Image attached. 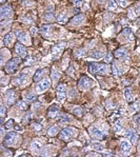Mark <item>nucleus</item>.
<instances>
[{"instance_id":"nucleus-48","label":"nucleus","mask_w":140,"mask_h":157,"mask_svg":"<svg viewBox=\"0 0 140 157\" xmlns=\"http://www.w3.org/2000/svg\"><path fill=\"white\" fill-rule=\"evenodd\" d=\"M81 2H82V0H74V3L76 4V5H80Z\"/></svg>"},{"instance_id":"nucleus-13","label":"nucleus","mask_w":140,"mask_h":157,"mask_svg":"<svg viewBox=\"0 0 140 157\" xmlns=\"http://www.w3.org/2000/svg\"><path fill=\"white\" fill-rule=\"evenodd\" d=\"M84 15L83 14H79V15H76L75 17H73V19L71 20V26H80L82 23L84 22Z\"/></svg>"},{"instance_id":"nucleus-41","label":"nucleus","mask_w":140,"mask_h":157,"mask_svg":"<svg viewBox=\"0 0 140 157\" xmlns=\"http://www.w3.org/2000/svg\"><path fill=\"white\" fill-rule=\"evenodd\" d=\"M75 54H76V56L80 57V56H84L85 52H84V50H79V51H77V52L75 53Z\"/></svg>"},{"instance_id":"nucleus-8","label":"nucleus","mask_w":140,"mask_h":157,"mask_svg":"<svg viewBox=\"0 0 140 157\" xmlns=\"http://www.w3.org/2000/svg\"><path fill=\"white\" fill-rule=\"evenodd\" d=\"M50 86H51V81L48 79H44L36 86V91L38 93H42V92L48 90Z\"/></svg>"},{"instance_id":"nucleus-4","label":"nucleus","mask_w":140,"mask_h":157,"mask_svg":"<svg viewBox=\"0 0 140 157\" xmlns=\"http://www.w3.org/2000/svg\"><path fill=\"white\" fill-rule=\"evenodd\" d=\"M93 84H94L93 80H91L88 76H83V77H81V79L79 80V82H78V86H79V89L82 90V91L88 90L91 86H93Z\"/></svg>"},{"instance_id":"nucleus-27","label":"nucleus","mask_w":140,"mask_h":157,"mask_svg":"<svg viewBox=\"0 0 140 157\" xmlns=\"http://www.w3.org/2000/svg\"><path fill=\"white\" fill-rule=\"evenodd\" d=\"M59 124H65V122H70L71 118L65 114H62V115H59Z\"/></svg>"},{"instance_id":"nucleus-6","label":"nucleus","mask_w":140,"mask_h":157,"mask_svg":"<svg viewBox=\"0 0 140 157\" xmlns=\"http://www.w3.org/2000/svg\"><path fill=\"white\" fill-rule=\"evenodd\" d=\"M66 97V86L64 84H59L57 86V100L61 102Z\"/></svg>"},{"instance_id":"nucleus-43","label":"nucleus","mask_w":140,"mask_h":157,"mask_svg":"<svg viewBox=\"0 0 140 157\" xmlns=\"http://www.w3.org/2000/svg\"><path fill=\"white\" fill-rule=\"evenodd\" d=\"M117 1H118V4L121 5V7H126V4H128L126 0H117Z\"/></svg>"},{"instance_id":"nucleus-49","label":"nucleus","mask_w":140,"mask_h":157,"mask_svg":"<svg viewBox=\"0 0 140 157\" xmlns=\"http://www.w3.org/2000/svg\"><path fill=\"white\" fill-rule=\"evenodd\" d=\"M36 32H37V29H36V27H32V29H31V33L36 34Z\"/></svg>"},{"instance_id":"nucleus-42","label":"nucleus","mask_w":140,"mask_h":157,"mask_svg":"<svg viewBox=\"0 0 140 157\" xmlns=\"http://www.w3.org/2000/svg\"><path fill=\"white\" fill-rule=\"evenodd\" d=\"M134 122L136 124H138V126H140V114H138V115H136L134 117Z\"/></svg>"},{"instance_id":"nucleus-12","label":"nucleus","mask_w":140,"mask_h":157,"mask_svg":"<svg viewBox=\"0 0 140 157\" xmlns=\"http://www.w3.org/2000/svg\"><path fill=\"white\" fill-rule=\"evenodd\" d=\"M115 56L119 58V59H122V60H129L130 59V56H129V53L128 51L124 49H119L115 52Z\"/></svg>"},{"instance_id":"nucleus-40","label":"nucleus","mask_w":140,"mask_h":157,"mask_svg":"<svg viewBox=\"0 0 140 157\" xmlns=\"http://www.w3.org/2000/svg\"><path fill=\"white\" fill-rule=\"evenodd\" d=\"M112 60H113V55L111 53H109L105 57V62H112Z\"/></svg>"},{"instance_id":"nucleus-3","label":"nucleus","mask_w":140,"mask_h":157,"mask_svg":"<svg viewBox=\"0 0 140 157\" xmlns=\"http://www.w3.org/2000/svg\"><path fill=\"white\" fill-rule=\"evenodd\" d=\"M18 139V134L16 132H9L5 137H4V140H3V143L7 147L9 146H14L16 141Z\"/></svg>"},{"instance_id":"nucleus-11","label":"nucleus","mask_w":140,"mask_h":157,"mask_svg":"<svg viewBox=\"0 0 140 157\" xmlns=\"http://www.w3.org/2000/svg\"><path fill=\"white\" fill-rule=\"evenodd\" d=\"M125 136L128 137V138L131 140V142L132 143H137V141H138V135H137V133L135 132V130H133V129H130V130H128L126 131V134H125Z\"/></svg>"},{"instance_id":"nucleus-35","label":"nucleus","mask_w":140,"mask_h":157,"mask_svg":"<svg viewBox=\"0 0 140 157\" xmlns=\"http://www.w3.org/2000/svg\"><path fill=\"white\" fill-rule=\"evenodd\" d=\"M51 76H52V78H53V80H54V81H57V80L59 79V77H60V74H59V73H57L55 70H53V71H52Z\"/></svg>"},{"instance_id":"nucleus-7","label":"nucleus","mask_w":140,"mask_h":157,"mask_svg":"<svg viewBox=\"0 0 140 157\" xmlns=\"http://www.w3.org/2000/svg\"><path fill=\"white\" fill-rule=\"evenodd\" d=\"M88 131H90V134L92 135L93 137H95V138H97V139L105 138V134H104L100 129H98V128L92 127V128H90Z\"/></svg>"},{"instance_id":"nucleus-16","label":"nucleus","mask_w":140,"mask_h":157,"mask_svg":"<svg viewBox=\"0 0 140 157\" xmlns=\"http://www.w3.org/2000/svg\"><path fill=\"white\" fill-rule=\"evenodd\" d=\"M58 112H59V108L58 105H53L51 108L48 109V117H51V118H55L56 116L58 115Z\"/></svg>"},{"instance_id":"nucleus-30","label":"nucleus","mask_w":140,"mask_h":157,"mask_svg":"<svg viewBox=\"0 0 140 157\" xmlns=\"http://www.w3.org/2000/svg\"><path fill=\"white\" fill-rule=\"evenodd\" d=\"M57 133H58V127L57 126H53L48 129V135L50 136H55V135H57Z\"/></svg>"},{"instance_id":"nucleus-23","label":"nucleus","mask_w":140,"mask_h":157,"mask_svg":"<svg viewBox=\"0 0 140 157\" xmlns=\"http://www.w3.org/2000/svg\"><path fill=\"white\" fill-rule=\"evenodd\" d=\"M104 56H105V54L102 51H96V52L92 53V55H91V57H92L93 59H96V60L102 59V58H104Z\"/></svg>"},{"instance_id":"nucleus-28","label":"nucleus","mask_w":140,"mask_h":157,"mask_svg":"<svg viewBox=\"0 0 140 157\" xmlns=\"http://www.w3.org/2000/svg\"><path fill=\"white\" fill-rule=\"evenodd\" d=\"M41 146H42V143H41V140H39V139H35L33 141V143H32V150H39L41 148Z\"/></svg>"},{"instance_id":"nucleus-32","label":"nucleus","mask_w":140,"mask_h":157,"mask_svg":"<svg viewBox=\"0 0 140 157\" xmlns=\"http://www.w3.org/2000/svg\"><path fill=\"white\" fill-rule=\"evenodd\" d=\"M73 112H74V114H76L77 116H82L83 115V113H84V109L80 108V107H77V108H74Z\"/></svg>"},{"instance_id":"nucleus-2","label":"nucleus","mask_w":140,"mask_h":157,"mask_svg":"<svg viewBox=\"0 0 140 157\" xmlns=\"http://www.w3.org/2000/svg\"><path fill=\"white\" fill-rule=\"evenodd\" d=\"M107 71V64L99 63H90L88 64V72L92 75L95 74H105Z\"/></svg>"},{"instance_id":"nucleus-24","label":"nucleus","mask_w":140,"mask_h":157,"mask_svg":"<svg viewBox=\"0 0 140 157\" xmlns=\"http://www.w3.org/2000/svg\"><path fill=\"white\" fill-rule=\"evenodd\" d=\"M44 20L48 21V22H52L54 20V13H53V10H48V12L44 14Z\"/></svg>"},{"instance_id":"nucleus-17","label":"nucleus","mask_w":140,"mask_h":157,"mask_svg":"<svg viewBox=\"0 0 140 157\" xmlns=\"http://www.w3.org/2000/svg\"><path fill=\"white\" fill-rule=\"evenodd\" d=\"M120 148H121L122 152L125 154V153H129L130 151H131L132 146H131V143L128 140H121V142H120Z\"/></svg>"},{"instance_id":"nucleus-45","label":"nucleus","mask_w":140,"mask_h":157,"mask_svg":"<svg viewBox=\"0 0 140 157\" xmlns=\"http://www.w3.org/2000/svg\"><path fill=\"white\" fill-rule=\"evenodd\" d=\"M5 126H7V129H10V128H13V120L10 119V120H9V121L7 122V124H5Z\"/></svg>"},{"instance_id":"nucleus-5","label":"nucleus","mask_w":140,"mask_h":157,"mask_svg":"<svg viewBox=\"0 0 140 157\" xmlns=\"http://www.w3.org/2000/svg\"><path fill=\"white\" fill-rule=\"evenodd\" d=\"M20 63V59L19 58H13V59L9 60L5 64V71L7 73H12V72H14L16 70V67H18V64Z\"/></svg>"},{"instance_id":"nucleus-25","label":"nucleus","mask_w":140,"mask_h":157,"mask_svg":"<svg viewBox=\"0 0 140 157\" xmlns=\"http://www.w3.org/2000/svg\"><path fill=\"white\" fill-rule=\"evenodd\" d=\"M112 71H113V74L116 75V76H120L122 74V71L120 70V67H118V64L116 62L113 63V67H112Z\"/></svg>"},{"instance_id":"nucleus-20","label":"nucleus","mask_w":140,"mask_h":157,"mask_svg":"<svg viewBox=\"0 0 140 157\" xmlns=\"http://www.w3.org/2000/svg\"><path fill=\"white\" fill-rule=\"evenodd\" d=\"M124 97L128 102H133L134 101V97H133L132 89L131 88H126L124 90Z\"/></svg>"},{"instance_id":"nucleus-22","label":"nucleus","mask_w":140,"mask_h":157,"mask_svg":"<svg viewBox=\"0 0 140 157\" xmlns=\"http://www.w3.org/2000/svg\"><path fill=\"white\" fill-rule=\"evenodd\" d=\"M52 26H42V27H41V33L43 34V36H45V37H48V36H50L52 34Z\"/></svg>"},{"instance_id":"nucleus-31","label":"nucleus","mask_w":140,"mask_h":157,"mask_svg":"<svg viewBox=\"0 0 140 157\" xmlns=\"http://www.w3.org/2000/svg\"><path fill=\"white\" fill-rule=\"evenodd\" d=\"M24 99L26 101H29V102H32L36 99V95L35 94H29V93H26L24 94Z\"/></svg>"},{"instance_id":"nucleus-15","label":"nucleus","mask_w":140,"mask_h":157,"mask_svg":"<svg viewBox=\"0 0 140 157\" xmlns=\"http://www.w3.org/2000/svg\"><path fill=\"white\" fill-rule=\"evenodd\" d=\"M27 81H29V78H27L26 75H20L16 79H14L13 83L14 84H18V86H22V84H26Z\"/></svg>"},{"instance_id":"nucleus-29","label":"nucleus","mask_w":140,"mask_h":157,"mask_svg":"<svg viewBox=\"0 0 140 157\" xmlns=\"http://www.w3.org/2000/svg\"><path fill=\"white\" fill-rule=\"evenodd\" d=\"M107 8L110 11H115L116 10V2H115V0H107Z\"/></svg>"},{"instance_id":"nucleus-14","label":"nucleus","mask_w":140,"mask_h":157,"mask_svg":"<svg viewBox=\"0 0 140 157\" xmlns=\"http://www.w3.org/2000/svg\"><path fill=\"white\" fill-rule=\"evenodd\" d=\"M15 52H16V54H18L20 57H22V58L26 57V55H27L26 48L20 44V43H17V44L15 45Z\"/></svg>"},{"instance_id":"nucleus-36","label":"nucleus","mask_w":140,"mask_h":157,"mask_svg":"<svg viewBox=\"0 0 140 157\" xmlns=\"http://www.w3.org/2000/svg\"><path fill=\"white\" fill-rule=\"evenodd\" d=\"M67 20V18H66V14L65 13H62L61 15L58 17V22H61V23H64Z\"/></svg>"},{"instance_id":"nucleus-50","label":"nucleus","mask_w":140,"mask_h":157,"mask_svg":"<svg viewBox=\"0 0 140 157\" xmlns=\"http://www.w3.org/2000/svg\"><path fill=\"white\" fill-rule=\"evenodd\" d=\"M138 24H139V26H140V19H139V20H138Z\"/></svg>"},{"instance_id":"nucleus-38","label":"nucleus","mask_w":140,"mask_h":157,"mask_svg":"<svg viewBox=\"0 0 140 157\" xmlns=\"http://www.w3.org/2000/svg\"><path fill=\"white\" fill-rule=\"evenodd\" d=\"M121 129H122V127H121V122L118 120L117 122L115 124V131L116 132H120L121 131Z\"/></svg>"},{"instance_id":"nucleus-26","label":"nucleus","mask_w":140,"mask_h":157,"mask_svg":"<svg viewBox=\"0 0 140 157\" xmlns=\"http://www.w3.org/2000/svg\"><path fill=\"white\" fill-rule=\"evenodd\" d=\"M44 72H45L44 69H39V70H37L35 75H34V81H38V80L41 78V76H42V74H43Z\"/></svg>"},{"instance_id":"nucleus-37","label":"nucleus","mask_w":140,"mask_h":157,"mask_svg":"<svg viewBox=\"0 0 140 157\" xmlns=\"http://www.w3.org/2000/svg\"><path fill=\"white\" fill-rule=\"evenodd\" d=\"M136 15H137V13H136V11H135V9L134 8L130 9L129 10V17L130 18H135Z\"/></svg>"},{"instance_id":"nucleus-44","label":"nucleus","mask_w":140,"mask_h":157,"mask_svg":"<svg viewBox=\"0 0 140 157\" xmlns=\"http://www.w3.org/2000/svg\"><path fill=\"white\" fill-rule=\"evenodd\" d=\"M4 115H5V108H4V105H1V118H2V121H3Z\"/></svg>"},{"instance_id":"nucleus-21","label":"nucleus","mask_w":140,"mask_h":157,"mask_svg":"<svg viewBox=\"0 0 140 157\" xmlns=\"http://www.w3.org/2000/svg\"><path fill=\"white\" fill-rule=\"evenodd\" d=\"M14 40V34L13 33H7L5 36H4V39H3V42H4V45H10L13 42Z\"/></svg>"},{"instance_id":"nucleus-47","label":"nucleus","mask_w":140,"mask_h":157,"mask_svg":"<svg viewBox=\"0 0 140 157\" xmlns=\"http://www.w3.org/2000/svg\"><path fill=\"white\" fill-rule=\"evenodd\" d=\"M40 105H41L40 103H38V102H37V103H35V105H34L33 107H32V110H33V111H34V110H36L37 108H39Z\"/></svg>"},{"instance_id":"nucleus-19","label":"nucleus","mask_w":140,"mask_h":157,"mask_svg":"<svg viewBox=\"0 0 140 157\" xmlns=\"http://www.w3.org/2000/svg\"><path fill=\"white\" fill-rule=\"evenodd\" d=\"M63 48H64V43H58V44H56L54 48H53V56H58L60 53L62 52Z\"/></svg>"},{"instance_id":"nucleus-39","label":"nucleus","mask_w":140,"mask_h":157,"mask_svg":"<svg viewBox=\"0 0 140 157\" xmlns=\"http://www.w3.org/2000/svg\"><path fill=\"white\" fill-rule=\"evenodd\" d=\"M33 128H34V130L35 131H40L41 129H42V127H41V124H37V122H34L33 124Z\"/></svg>"},{"instance_id":"nucleus-33","label":"nucleus","mask_w":140,"mask_h":157,"mask_svg":"<svg viewBox=\"0 0 140 157\" xmlns=\"http://www.w3.org/2000/svg\"><path fill=\"white\" fill-rule=\"evenodd\" d=\"M17 108L19 110H21V111H26V108H27V105H26V101H18L17 102Z\"/></svg>"},{"instance_id":"nucleus-46","label":"nucleus","mask_w":140,"mask_h":157,"mask_svg":"<svg viewBox=\"0 0 140 157\" xmlns=\"http://www.w3.org/2000/svg\"><path fill=\"white\" fill-rule=\"evenodd\" d=\"M135 11H136L137 14H140V3H137L135 5Z\"/></svg>"},{"instance_id":"nucleus-34","label":"nucleus","mask_w":140,"mask_h":157,"mask_svg":"<svg viewBox=\"0 0 140 157\" xmlns=\"http://www.w3.org/2000/svg\"><path fill=\"white\" fill-rule=\"evenodd\" d=\"M92 147L96 151H99V152L103 151V147L101 146V143H99V142H92Z\"/></svg>"},{"instance_id":"nucleus-10","label":"nucleus","mask_w":140,"mask_h":157,"mask_svg":"<svg viewBox=\"0 0 140 157\" xmlns=\"http://www.w3.org/2000/svg\"><path fill=\"white\" fill-rule=\"evenodd\" d=\"M16 101V93L14 90H9L5 94V102L7 105H12Z\"/></svg>"},{"instance_id":"nucleus-1","label":"nucleus","mask_w":140,"mask_h":157,"mask_svg":"<svg viewBox=\"0 0 140 157\" xmlns=\"http://www.w3.org/2000/svg\"><path fill=\"white\" fill-rule=\"evenodd\" d=\"M77 134H78V130H76L75 128L67 127V128H64L62 131L59 133V138L67 141V140L74 138Z\"/></svg>"},{"instance_id":"nucleus-18","label":"nucleus","mask_w":140,"mask_h":157,"mask_svg":"<svg viewBox=\"0 0 140 157\" xmlns=\"http://www.w3.org/2000/svg\"><path fill=\"white\" fill-rule=\"evenodd\" d=\"M17 37H18L19 41L23 42V43H27V44H29V37L26 32H19L18 35H17Z\"/></svg>"},{"instance_id":"nucleus-9","label":"nucleus","mask_w":140,"mask_h":157,"mask_svg":"<svg viewBox=\"0 0 140 157\" xmlns=\"http://www.w3.org/2000/svg\"><path fill=\"white\" fill-rule=\"evenodd\" d=\"M12 15V8L9 4H3L0 9V16L1 19L4 20L5 18H9V16Z\"/></svg>"}]
</instances>
